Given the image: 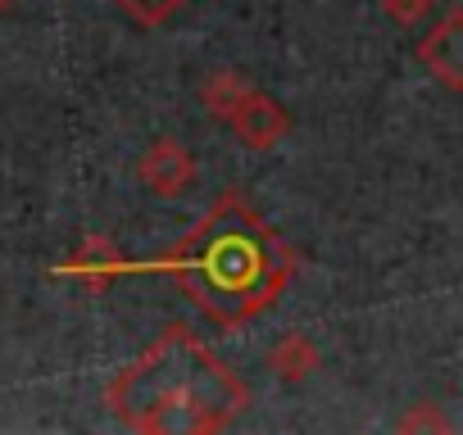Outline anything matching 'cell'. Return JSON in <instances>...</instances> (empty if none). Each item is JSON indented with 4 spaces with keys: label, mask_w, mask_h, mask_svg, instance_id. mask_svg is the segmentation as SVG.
<instances>
[{
    "label": "cell",
    "mask_w": 463,
    "mask_h": 435,
    "mask_svg": "<svg viewBox=\"0 0 463 435\" xmlns=\"http://www.w3.org/2000/svg\"><path fill=\"white\" fill-rule=\"evenodd\" d=\"M418 64H422L445 91H463V5L449 10V14L418 42Z\"/></svg>",
    "instance_id": "obj_5"
},
{
    "label": "cell",
    "mask_w": 463,
    "mask_h": 435,
    "mask_svg": "<svg viewBox=\"0 0 463 435\" xmlns=\"http://www.w3.org/2000/svg\"><path fill=\"white\" fill-rule=\"evenodd\" d=\"M10 5H14V0H0V14H5V10H10Z\"/></svg>",
    "instance_id": "obj_12"
},
{
    "label": "cell",
    "mask_w": 463,
    "mask_h": 435,
    "mask_svg": "<svg viewBox=\"0 0 463 435\" xmlns=\"http://www.w3.org/2000/svg\"><path fill=\"white\" fill-rule=\"evenodd\" d=\"M137 177H141V186H146L150 195L173 199V195H182V190L195 186L200 163H195L191 145H182L177 136H159V141L146 145V154H141V163H137Z\"/></svg>",
    "instance_id": "obj_4"
},
{
    "label": "cell",
    "mask_w": 463,
    "mask_h": 435,
    "mask_svg": "<svg viewBox=\"0 0 463 435\" xmlns=\"http://www.w3.org/2000/svg\"><path fill=\"white\" fill-rule=\"evenodd\" d=\"M55 277H73V282H82L87 291H105V286H114L118 277H128V259L118 255L114 241L87 236V241L55 268Z\"/></svg>",
    "instance_id": "obj_6"
},
{
    "label": "cell",
    "mask_w": 463,
    "mask_h": 435,
    "mask_svg": "<svg viewBox=\"0 0 463 435\" xmlns=\"http://www.w3.org/2000/svg\"><path fill=\"white\" fill-rule=\"evenodd\" d=\"M105 403L141 435H213L250 408V385L186 322H173L109 381Z\"/></svg>",
    "instance_id": "obj_2"
},
{
    "label": "cell",
    "mask_w": 463,
    "mask_h": 435,
    "mask_svg": "<svg viewBox=\"0 0 463 435\" xmlns=\"http://www.w3.org/2000/svg\"><path fill=\"white\" fill-rule=\"evenodd\" d=\"M222 123L237 132V141L250 145V150H273V145H282V141L291 136V114H287V105L273 100V96L260 91V87H250L237 105H232V114H227Z\"/></svg>",
    "instance_id": "obj_3"
},
{
    "label": "cell",
    "mask_w": 463,
    "mask_h": 435,
    "mask_svg": "<svg viewBox=\"0 0 463 435\" xmlns=\"http://www.w3.org/2000/svg\"><path fill=\"white\" fill-rule=\"evenodd\" d=\"M250 87H255V82H250L241 69H213V73H204V82H200V105H204L209 118L222 123V118L232 114V105H237Z\"/></svg>",
    "instance_id": "obj_7"
},
{
    "label": "cell",
    "mask_w": 463,
    "mask_h": 435,
    "mask_svg": "<svg viewBox=\"0 0 463 435\" xmlns=\"http://www.w3.org/2000/svg\"><path fill=\"white\" fill-rule=\"evenodd\" d=\"M296 245L237 190H222L191 236L159 259H128V277H173L186 300L222 331L264 318L296 277Z\"/></svg>",
    "instance_id": "obj_1"
},
{
    "label": "cell",
    "mask_w": 463,
    "mask_h": 435,
    "mask_svg": "<svg viewBox=\"0 0 463 435\" xmlns=\"http://www.w3.org/2000/svg\"><path fill=\"white\" fill-rule=\"evenodd\" d=\"M400 430H449V417H440L436 403H418L413 412L400 417Z\"/></svg>",
    "instance_id": "obj_11"
},
{
    "label": "cell",
    "mask_w": 463,
    "mask_h": 435,
    "mask_svg": "<svg viewBox=\"0 0 463 435\" xmlns=\"http://www.w3.org/2000/svg\"><path fill=\"white\" fill-rule=\"evenodd\" d=\"M431 5H436V0H382L386 19H391V23H400V28H413V23H422V19L431 14Z\"/></svg>",
    "instance_id": "obj_10"
},
{
    "label": "cell",
    "mask_w": 463,
    "mask_h": 435,
    "mask_svg": "<svg viewBox=\"0 0 463 435\" xmlns=\"http://www.w3.org/2000/svg\"><path fill=\"white\" fill-rule=\"evenodd\" d=\"M114 5L128 14V19H137L141 28H159V23H168L186 0H114Z\"/></svg>",
    "instance_id": "obj_9"
},
{
    "label": "cell",
    "mask_w": 463,
    "mask_h": 435,
    "mask_svg": "<svg viewBox=\"0 0 463 435\" xmlns=\"http://www.w3.org/2000/svg\"><path fill=\"white\" fill-rule=\"evenodd\" d=\"M269 367H273V376L278 381H287V385H300L305 376H314V367H318V349H314V340L309 336H287V340H278L273 345V354H269Z\"/></svg>",
    "instance_id": "obj_8"
}]
</instances>
